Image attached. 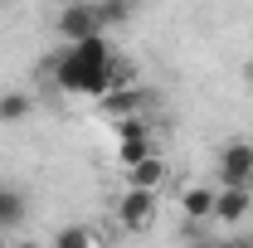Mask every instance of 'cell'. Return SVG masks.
Masks as SVG:
<instances>
[{"label":"cell","instance_id":"cell-1","mask_svg":"<svg viewBox=\"0 0 253 248\" xmlns=\"http://www.w3.org/2000/svg\"><path fill=\"white\" fill-rule=\"evenodd\" d=\"M112 44H107V34H88V39H78V44H68L63 54L54 59H44L39 68L44 73H54V83H59L68 97H102L112 83H107V63H112Z\"/></svg>","mask_w":253,"mask_h":248},{"label":"cell","instance_id":"cell-2","mask_svg":"<svg viewBox=\"0 0 253 248\" xmlns=\"http://www.w3.org/2000/svg\"><path fill=\"white\" fill-rule=\"evenodd\" d=\"M214 175H219V185H253V141L244 136L224 141L214 156Z\"/></svg>","mask_w":253,"mask_h":248},{"label":"cell","instance_id":"cell-3","mask_svg":"<svg viewBox=\"0 0 253 248\" xmlns=\"http://www.w3.org/2000/svg\"><path fill=\"white\" fill-rule=\"evenodd\" d=\"M54 30H59L63 44H78V39H88V34H102L97 5L93 0H68V5L59 10V20H54Z\"/></svg>","mask_w":253,"mask_h":248},{"label":"cell","instance_id":"cell-4","mask_svg":"<svg viewBox=\"0 0 253 248\" xmlns=\"http://www.w3.org/2000/svg\"><path fill=\"white\" fill-rule=\"evenodd\" d=\"M151 219H156V190L126 185L122 200H117V224H122L126 234H146V229H151Z\"/></svg>","mask_w":253,"mask_h":248},{"label":"cell","instance_id":"cell-5","mask_svg":"<svg viewBox=\"0 0 253 248\" xmlns=\"http://www.w3.org/2000/svg\"><path fill=\"white\" fill-rule=\"evenodd\" d=\"M249 209H253V190L249 185H219V195H214V224L239 229L249 219Z\"/></svg>","mask_w":253,"mask_h":248},{"label":"cell","instance_id":"cell-6","mask_svg":"<svg viewBox=\"0 0 253 248\" xmlns=\"http://www.w3.org/2000/svg\"><path fill=\"white\" fill-rule=\"evenodd\" d=\"M214 195H219V185H185L180 190V219L214 224Z\"/></svg>","mask_w":253,"mask_h":248},{"label":"cell","instance_id":"cell-7","mask_svg":"<svg viewBox=\"0 0 253 248\" xmlns=\"http://www.w3.org/2000/svg\"><path fill=\"white\" fill-rule=\"evenodd\" d=\"M97 107H102L112 122H117V117H136V112L146 107V93H141L136 83H131V88H112V93H102V97H97Z\"/></svg>","mask_w":253,"mask_h":248},{"label":"cell","instance_id":"cell-8","mask_svg":"<svg viewBox=\"0 0 253 248\" xmlns=\"http://www.w3.org/2000/svg\"><path fill=\"white\" fill-rule=\"evenodd\" d=\"M161 180H166V161L156 156H146V161H136V165H126V185H136V190H156Z\"/></svg>","mask_w":253,"mask_h":248},{"label":"cell","instance_id":"cell-9","mask_svg":"<svg viewBox=\"0 0 253 248\" xmlns=\"http://www.w3.org/2000/svg\"><path fill=\"white\" fill-rule=\"evenodd\" d=\"M49 248H97V239H93L88 224H63L59 234L49 239Z\"/></svg>","mask_w":253,"mask_h":248},{"label":"cell","instance_id":"cell-10","mask_svg":"<svg viewBox=\"0 0 253 248\" xmlns=\"http://www.w3.org/2000/svg\"><path fill=\"white\" fill-rule=\"evenodd\" d=\"M15 224H25V195L0 185V229H15Z\"/></svg>","mask_w":253,"mask_h":248},{"label":"cell","instance_id":"cell-11","mask_svg":"<svg viewBox=\"0 0 253 248\" xmlns=\"http://www.w3.org/2000/svg\"><path fill=\"white\" fill-rule=\"evenodd\" d=\"M93 5H97V20H102V30H117V25H126V20H131V10H136L131 0H93Z\"/></svg>","mask_w":253,"mask_h":248},{"label":"cell","instance_id":"cell-12","mask_svg":"<svg viewBox=\"0 0 253 248\" xmlns=\"http://www.w3.org/2000/svg\"><path fill=\"white\" fill-rule=\"evenodd\" d=\"M30 112H34L30 93H0V122H25Z\"/></svg>","mask_w":253,"mask_h":248},{"label":"cell","instance_id":"cell-13","mask_svg":"<svg viewBox=\"0 0 253 248\" xmlns=\"http://www.w3.org/2000/svg\"><path fill=\"white\" fill-rule=\"evenodd\" d=\"M146 156H156V136H141V141H117V165H136V161H146Z\"/></svg>","mask_w":253,"mask_h":248},{"label":"cell","instance_id":"cell-14","mask_svg":"<svg viewBox=\"0 0 253 248\" xmlns=\"http://www.w3.org/2000/svg\"><path fill=\"white\" fill-rule=\"evenodd\" d=\"M141 136H151V122L136 112V117H117V141H141Z\"/></svg>","mask_w":253,"mask_h":248},{"label":"cell","instance_id":"cell-15","mask_svg":"<svg viewBox=\"0 0 253 248\" xmlns=\"http://www.w3.org/2000/svg\"><path fill=\"white\" fill-rule=\"evenodd\" d=\"M185 248H214V244H210V239H195V244H185Z\"/></svg>","mask_w":253,"mask_h":248},{"label":"cell","instance_id":"cell-16","mask_svg":"<svg viewBox=\"0 0 253 248\" xmlns=\"http://www.w3.org/2000/svg\"><path fill=\"white\" fill-rule=\"evenodd\" d=\"M10 248H44V244H34V239H25V244H10Z\"/></svg>","mask_w":253,"mask_h":248},{"label":"cell","instance_id":"cell-17","mask_svg":"<svg viewBox=\"0 0 253 248\" xmlns=\"http://www.w3.org/2000/svg\"><path fill=\"white\" fill-rule=\"evenodd\" d=\"M244 78H249V83H253V59H249V63H244Z\"/></svg>","mask_w":253,"mask_h":248},{"label":"cell","instance_id":"cell-18","mask_svg":"<svg viewBox=\"0 0 253 248\" xmlns=\"http://www.w3.org/2000/svg\"><path fill=\"white\" fill-rule=\"evenodd\" d=\"M0 248H10V244H5V229H0Z\"/></svg>","mask_w":253,"mask_h":248},{"label":"cell","instance_id":"cell-19","mask_svg":"<svg viewBox=\"0 0 253 248\" xmlns=\"http://www.w3.org/2000/svg\"><path fill=\"white\" fill-rule=\"evenodd\" d=\"M131 5H141V0H131Z\"/></svg>","mask_w":253,"mask_h":248}]
</instances>
